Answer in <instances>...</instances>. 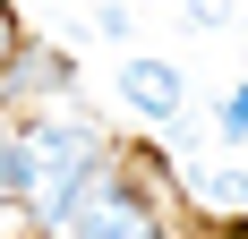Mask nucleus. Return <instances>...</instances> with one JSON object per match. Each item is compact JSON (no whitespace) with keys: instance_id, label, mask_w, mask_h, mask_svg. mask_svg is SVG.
I'll return each mask as SVG.
<instances>
[{"instance_id":"2","label":"nucleus","mask_w":248,"mask_h":239,"mask_svg":"<svg viewBox=\"0 0 248 239\" xmlns=\"http://www.w3.org/2000/svg\"><path fill=\"white\" fill-rule=\"evenodd\" d=\"M60 239H163V222H154L146 188H137V179L103 154V171L77 188L69 214H60Z\"/></svg>"},{"instance_id":"6","label":"nucleus","mask_w":248,"mask_h":239,"mask_svg":"<svg viewBox=\"0 0 248 239\" xmlns=\"http://www.w3.org/2000/svg\"><path fill=\"white\" fill-rule=\"evenodd\" d=\"M214 137H223V145L248 137V86H223V94H214Z\"/></svg>"},{"instance_id":"7","label":"nucleus","mask_w":248,"mask_h":239,"mask_svg":"<svg viewBox=\"0 0 248 239\" xmlns=\"http://www.w3.org/2000/svg\"><path fill=\"white\" fill-rule=\"evenodd\" d=\"M94 34H103V43H128L137 26H128V9H120V0H103V9H94Z\"/></svg>"},{"instance_id":"1","label":"nucleus","mask_w":248,"mask_h":239,"mask_svg":"<svg viewBox=\"0 0 248 239\" xmlns=\"http://www.w3.org/2000/svg\"><path fill=\"white\" fill-rule=\"evenodd\" d=\"M26 137H34V214L60 231V214L77 205V188L103 171V128L94 120H26Z\"/></svg>"},{"instance_id":"8","label":"nucleus","mask_w":248,"mask_h":239,"mask_svg":"<svg viewBox=\"0 0 248 239\" xmlns=\"http://www.w3.org/2000/svg\"><path fill=\"white\" fill-rule=\"evenodd\" d=\"M17 60V17H9V0H0V69Z\"/></svg>"},{"instance_id":"4","label":"nucleus","mask_w":248,"mask_h":239,"mask_svg":"<svg viewBox=\"0 0 248 239\" xmlns=\"http://www.w3.org/2000/svg\"><path fill=\"white\" fill-rule=\"evenodd\" d=\"M120 103L146 128H180V111H188V77L171 69V60H128L120 69Z\"/></svg>"},{"instance_id":"3","label":"nucleus","mask_w":248,"mask_h":239,"mask_svg":"<svg viewBox=\"0 0 248 239\" xmlns=\"http://www.w3.org/2000/svg\"><path fill=\"white\" fill-rule=\"evenodd\" d=\"M180 188L205 222H248V163L240 154H180Z\"/></svg>"},{"instance_id":"9","label":"nucleus","mask_w":248,"mask_h":239,"mask_svg":"<svg viewBox=\"0 0 248 239\" xmlns=\"http://www.w3.org/2000/svg\"><path fill=\"white\" fill-rule=\"evenodd\" d=\"M188 17H197V26H223V17H231V0H188Z\"/></svg>"},{"instance_id":"5","label":"nucleus","mask_w":248,"mask_h":239,"mask_svg":"<svg viewBox=\"0 0 248 239\" xmlns=\"http://www.w3.org/2000/svg\"><path fill=\"white\" fill-rule=\"evenodd\" d=\"M0 205H34V137L0 120Z\"/></svg>"}]
</instances>
